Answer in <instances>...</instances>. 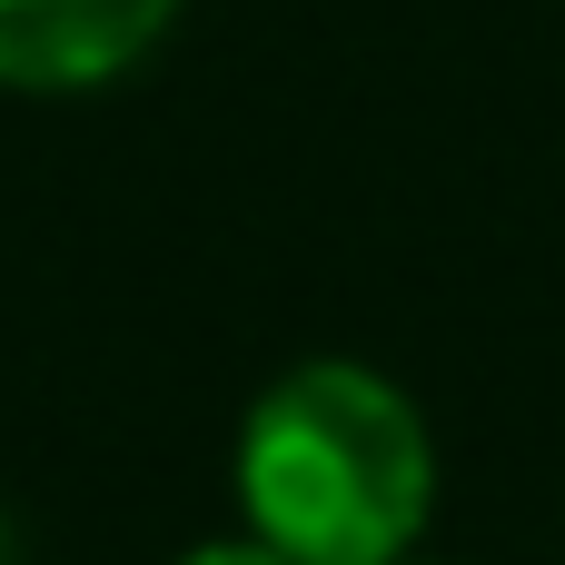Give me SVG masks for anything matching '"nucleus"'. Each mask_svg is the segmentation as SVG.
Here are the masks:
<instances>
[{
    "label": "nucleus",
    "mask_w": 565,
    "mask_h": 565,
    "mask_svg": "<svg viewBox=\"0 0 565 565\" xmlns=\"http://www.w3.org/2000/svg\"><path fill=\"white\" fill-rule=\"evenodd\" d=\"M427 427L417 407L348 358L278 377L238 427V507L248 536L298 565H397L427 526Z\"/></svg>",
    "instance_id": "f257e3e1"
},
{
    "label": "nucleus",
    "mask_w": 565,
    "mask_h": 565,
    "mask_svg": "<svg viewBox=\"0 0 565 565\" xmlns=\"http://www.w3.org/2000/svg\"><path fill=\"white\" fill-rule=\"evenodd\" d=\"M179 0H0V89H99L119 79Z\"/></svg>",
    "instance_id": "f03ea898"
},
{
    "label": "nucleus",
    "mask_w": 565,
    "mask_h": 565,
    "mask_svg": "<svg viewBox=\"0 0 565 565\" xmlns=\"http://www.w3.org/2000/svg\"><path fill=\"white\" fill-rule=\"evenodd\" d=\"M189 565H298V556H278V546H258V536H218V546H199Z\"/></svg>",
    "instance_id": "7ed1b4c3"
}]
</instances>
